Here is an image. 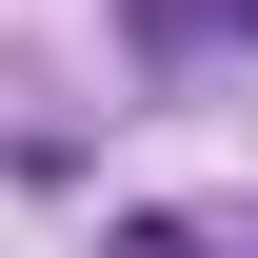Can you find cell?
Listing matches in <instances>:
<instances>
[{
    "label": "cell",
    "mask_w": 258,
    "mask_h": 258,
    "mask_svg": "<svg viewBox=\"0 0 258 258\" xmlns=\"http://www.w3.org/2000/svg\"><path fill=\"white\" fill-rule=\"evenodd\" d=\"M258 0H139V40H159V60H199V40H238Z\"/></svg>",
    "instance_id": "cell-1"
}]
</instances>
